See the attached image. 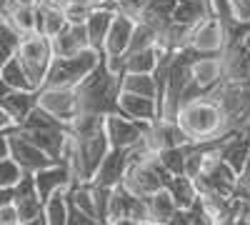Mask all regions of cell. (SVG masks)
<instances>
[{"label":"cell","instance_id":"cell-3","mask_svg":"<svg viewBox=\"0 0 250 225\" xmlns=\"http://www.w3.org/2000/svg\"><path fill=\"white\" fill-rule=\"evenodd\" d=\"M110 148L113 145L108 140L105 128H100L95 133H85V135H70L62 160L70 163L75 183H90L95 173L100 170V163L110 153Z\"/></svg>","mask_w":250,"mask_h":225},{"label":"cell","instance_id":"cell-42","mask_svg":"<svg viewBox=\"0 0 250 225\" xmlns=\"http://www.w3.org/2000/svg\"><path fill=\"white\" fill-rule=\"evenodd\" d=\"M40 0H5L3 8H38Z\"/></svg>","mask_w":250,"mask_h":225},{"label":"cell","instance_id":"cell-43","mask_svg":"<svg viewBox=\"0 0 250 225\" xmlns=\"http://www.w3.org/2000/svg\"><path fill=\"white\" fill-rule=\"evenodd\" d=\"M168 225H190V213H188V208H180V210L170 218Z\"/></svg>","mask_w":250,"mask_h":225},{"label":"cell","instance_id":"cell-19","mask_svg":"<svg viewBox=\"0 0 250 225\" xmlns=\"http://www.w3.org/2000/svg\"><path fill=\"white\" fill-rule=\"evenodd\" d=\"M118 113L128 115L133 120H140V123H155V120H160V108H158L155 98L135 95V93H128V90L120 93Z\"/></svg>","mask_w":250,"mask_h":225},{"label":"cell","instance_id":"cell-47","mask_svg":"<svg viewBox=\"0 0 250 225\" xmlns=\"http://www.w3.org/2000/svg\"><path fill=\"white\" fill-rule=\"evenodd\" d=\"M248 130H250V123H248Z\"/></svg>","mask_w":250,"mask_h":225},{"label":"cell","instance_id":"cell-2","mask_svg":"<svg viewBox=\"0 0 250 225\" xmlns=\"http://www.w3.org/2000/svg\"><path fill=\"white\" fill-rule=\"evenodd\" d=\"M178 125L185 130L190 143H208V140H215L225 133H230L228 130V118L213 95L183 103L178 113Z\"/></svg>","mask_w":250,"mask_h":225},{"label":"cell","instance_id":"cell-28","mask_svg":"<svg viewBox=\"0 0 250 225\" xmlns=\"http://www.w3.org/2000/svg\"><path fill=\"white\" fill-rule=\"evenodd\" d=\"M3 20L23 38L38 33V8H3Z\"/></svg>","mask_w":250,"mask_h":225},{"label":"cell","instance_id":"cell-25","mask_svg":"<svg viewBox=\"0 0 250 225\" xmlns=\"http://www.w3.org/2000/svg\"><path fill=\"white\" fill-rule=\"evenodd\" d=\"M0 80H3V90H35L33 80L28 78L18 55L5 60V63H0Z\"/></svg>","mask_w":250,"mask_h":225},{"label":"cell","instance_id":"cell-11","mask_svg":"<svg viewBox=\"0 0 250 225\" xmlns=\"http://www.w3.org/2000/svg\"><path fill=\"white\" fill-rule=\"evenodd\" d=\"M150 125L153 123H140L123 113H113L105 118V133L113 148H138L140 143H145Z\"/></svg>","mask_w":250,"mask_h":225},{"label":"cell","instance_id":"cell-32","mask_svg":"<svg viewBox=\"0 0 250 225\" xmlns=\"http://www.w3.org/2000/svg\"><path fill=\"white\" fill-rule=\"evenodd\" d=\"M208 5H210V15L220 20V23L225 25V30H230L238 23H243L238 0H208Z\"/></svg>","mask_w":250,"mask_h":225},{"label":"cell","instance_id":"cell-9","mask_svg":"<svg viewBox=\"0 0 250 225\" xmlns=\"http://www.w3.org/2000/svg\"><path fill=\"white\" fill-rule=\"evenodd\" d=\"M213 98L220 103L225 118H228V130L235 133L240 128H248L250 123V85L248 83H223Z\"/></svg>","mask_w":250,"mask_h":225},{"label":"cell","instance_id":"cell-20","mask_svg":"<svg viewBox=\"0 0 250 225\" xmlns=\"http://www.w3.org/2000/svg\"><path fill=\"white\" fill-rule=\"evenodd\" d=\"M40 105V90H3L0 95V108L10 113L18 125H23V120Z\"/></svg>","mask_w":250,"mask_h":225},{"label":"cell","instance_id":"cell-27","mask_svg":"<svg viewBox=\"0 0 250 225\" xmlns=\"http://www.w3.org/2000/svg\"><path fill=\"white\" fill-rule=\"evenodd\" d=\"M148 210H150V220H158V223H170V218L180 210V205L175 203L173 193L168 188H163L158 193H153L148 198Z\"/></svg>","mask_w":250,"mask_h":225},{"label":"cell","instance_id":"cell-34","mask_svg":"<svg viewBox=\"0 0 250 225\" xmlns=\"http://www.w3.org/2000/svg\"><path fill=\"white\" fill-rule=\"evenodd\" d=\"M188 145L190 143H185V145H178V148H165V150H155L160 163L165 168H168L173 175H185V160H188Z\"/></svg>","mask_w":250,"mask_h":225},{"label":"cell","instance_id":"cell-44","mask_svg":"<svg viewBox=\"0 0 250 225\" xmlns=\"http://www.w3.org/2000/svg\"><path fill=\"white\" fill-rule=\"evenodd\" d=\"M60 3H78V5H88V8H100V5H110L113 0H60Z\"/></svg>","mask_w":250,"mask_h":225},{"label":"cell","instance_id":"cell-5","mask_svg":"<svg viewBox=\"0 0 250 225\" xmlns=\"http://www.w3.org/2000/svg\"><path fill=\"white\" fill-rule=\"evenodd\" d=\"M18 60L23 63L28 78L33 80V88L40 90L43 83H45V78H48V73H50L53 60H55L50 38L43 35V33L25 35L23 43H20V50H18Z\"/></svg>","mask_w":250,"mask_h":225},{"label":"cell","instance_id":"cell-15","mask_svg":"<svg viewBox=\"0 0 250 225\" xmlns=\"http://www.w3.org/2000/svg\"><path fill=\"white\" fill-rule=\"evenodd\" d=\"M130 160H133V148H110V153L100 163V170L95 173V178L90 183L105 185V188H118L125 180V173L130 168Z\"/></svg>","mask_w":250,"mask_h":225},{"label":"cell","instance_id":"cell-30","mask_svg":"<svg viewBox=\"0 0 250 225\" xmlns=\"http://www.w3.org/2000/svg\"><path fill=\"white\" fill-rule=\"evenodd\" d=\"M165 188L173 193V198H175V203H178L180 208H190L193 203L200 198L198 185H195V180L190 175H173V180Z\"/></svg>","mask_w":250,"mask_h":225},{"label":"cell","instance_id":"cell-22","mask_svg":"<svg viewBox=\"0 0 250 225\" xmlns=\"http://www.w3.org/2000/svg\"><path fill=\"white\" fill-rule=\"evenodd\" d=\"M225 58V83H245L250 78V50L240 45H230L223 53Z\"/></svg>","mask_w":250,"mask_h":225},{"label":"cell","instance_id":"cell-31","mask_svg":"<svg viewBox=\"0 0 250 225\" xmlns=\"http://www.w3.org/2000/svg\"><path fill=\"white\" fill-rule=\"evenodd\" d=\"M123 90L158 100V83L153 73H123Z\"/></svg>","mask_w":250,"mask_h":225},{"label":"cell","instance_id":"cell-38","mask_svg":"<svg viewBox=\"0 0 250 225\" xmlns=\"http://www.w3.org/2000/svg\"><path fill=\"white\" fill-rule=\"evenodd\" d=\"M188 213H190V225H218V220L213 218V213L205 208L203 198H198L190 208H188Z\"/></svg>","mask_w":250,"mask_h":225},{"label":"cell","instance_id":"cell-36","mask_svg":"<svg viewBox=\"0 0 250 225\" xmlns=\"http://www.w3.org/2000/svg\"><path fill=\"white\" fill-rule=\"evenodd\" d=\"M55 125H65V123H60L55 115H50L43 105H38L25 120H23V130H43V128H55Z\"/></svg>","mask_w":250,"mask_h":225},{"label":"cell","instance_id":"cell-29","mask_svg":"<svg viewBox=\"0 0 250 225\" xmlns=\"http://www.w3.org/2000/svg\"><path fill=\"white\" fill-rule=\"evenodd\" d=\"M190 33H193V25H185V23H178V20H173V23L160 30V40L158 45L165 48V50H183L188 48V43H190Z\"/></svg>","mask_w":250,"mask_h":225},{"label":"cell","instance_id":"cell-14","mask_svg":"<svg viewBox=\"0 0 250 225\" xmlns=\"http://www.w3.org/2000/svg\"><path fill=\"white\" fill-rule=\"evenodd\" d=\"M33 175H35V185H38V193L43 198V203H48L58 190H70L75 183V175H73V168L68 160L50 163L48 168L38 170Z\"/></svg>","mask_w":250,"mask_h":225},{"label":"cell","instance_id":"cell-26","mask_svg":"<svg viewBox=\"0 0 250 225\" xmlns=\"http://www.w3.org/2000/svg\"><path fill=\"white\" fill-rule=\"evenodd\" d=\"M160 55H163L160 45H153V48H145V50L125 55V70L123 73H155V68L160 63Z\"/></svg>","mask_w":250,"mask_h":225},{"label":"cell","instance_id":"cell-8","mask_svg":"<svg viewBox=\"0 0 250 225\" xmlns=\"http://www.w3.org/2000/svg\"><path fill=\"white\" fill-rule=\"evenodd\" d=\"M223 83H225V58L223 55H200L193 63V80L183 95V103L213 95Z\"/></svg>","mask_w":250,"mask_h":225},{"label":"cell","instance_id":"cell-1","mask_svg":"<svg viewBox=\"0 0 250 225\" xmlns=\"http://www.w3.org/2000/svg\"><path fill=\"white\" fill-rule=\"evenodd\" d=\"M120 93H123V73H113L105 55H103L100 65L78 85L80 113L113 115V113H118Z\"/></svg>","mask_w":250,"mask_h":225},{"label":"cell","instance_id":"cell-40","mask_svg":"<svg viewBox=\"0 0 250 225\" xmlns=\"http://www.w3.org/2000/svg\"><path fill=\"white\" fill-rule=\"evenodd\" d=\"M68 203H70V213H68V225H103L95 215H90V213H85V210H80L75 203L68 198Z\"/></svg>","mask_w":250,"mask_h":225},{"label":"cell","instance_id":"cell-46","mask_svg":"<svg viewBox=\"0 0 250 225\" xmlns=\"http://www.w3.org/2000/svg\"><path fill=\"white\" fill-rule=\"evenodd\" d=\"M143 225H168V223H158V220H145Z\"/></svg>","mask_w":250,"mask_h":225},{"label":"cell","instance_id":"cell-39","mask_svg":"<svg viewBox=\"0 0 250 225\" xmlns=\"http://www.w3.org/2000/svg\"><path fill=\"white\" fill-rule=\"evenodd\" d=\"M62 8H65V15H68V23L70 25L88 23V18L95 10V8H88V5H78V3H62Z\"/></svg>","mask_w":250,"mask_h":225},{"label":"cell","instance_id":"cell-18","mask_svg":"<svg viewBox=\"0 0 250 225\" xmlns=\"http://www.w3.org/2000/svg\"><path fill=\"white\" fill-rule=\"evenodd\" d=\"M53 43V53L55 58H73L83 50L93 48L90 45V35H88V25H68L62 33H58L55 38H50Z\"/></svg>","mask_w":250,"mask_h":225},{"label":"cell","instance_id":"cell-24","mask_svg":"<svg viewBox=\"0 0 250 225\" xmlns=\"http://www.w3.org/2000/svg\"><path fill=\"white\" fill-rule=\"evenodd\" d=\"M70 23L62 3H40L38 5V33H43L48 38H55L58 33H62Z\"/></svg>","mask_w":250,"mask_h":225},{"label":"cell","instance_id":"cell-23","mask_svg":"<svg viewBox=\"0 0 250 225\" xmlns=\"http://www.w3.org/2000/svg\"><path fill=\"white\" fill-rule=\"evenodd\" d=\"M178 0H140V20L150 23L155 30H165L173 23Z\"/></svg>","mask_w":250,"mask_h":225},{"label":"cell","instance_id":"cell-45","mask_svg":"<svg viewBox=\"0 0 250 225\" xmlns=\"http://www.w3.org/2000/svg\"><path fill=\"white\" fill-rule=\"evenodd\" d=\"M108 225H143V223H138L133 218H118V220H110Z\"/></svg>","mask_w":250,"mask_h":225},{"label":"cell","instance_id":"cell-6","mask_svg":"<svg viewBox=\"0 0 250 225\" xmlns=\"http://www.w3.org/2000/svg\"><path fill=\"white\" fill-rule=\"evenodd\" d=\"M200 55L193 53L190 48H183L175 53L173 63H170V75H168V90H165V108H163V118L168 120H178L180 105H183V95L188 90L193 80V63Z\"/></svg>","mask_w":250,"mask_h":225},{"label":"cell","instance_id":"cell-7","mask_svg":"<svg viewBox=\"0 0 250 225\" xmlns=\"http://www.w3.org/2000/svg\"><path fill=\"white\" fill-rule=\"evenodd\" d=\"M193 180H195L200 195H225V198H233L238 193L240 175L213 150L210 155H208L200 175L193 178Z\"/></svg>","mask_w":250,"mask_h":225},{"label":"cell","instance_id":"cell-10","mask_svg":"<svg viewBox=\"0 0 250 225\" xmlns=\"http://www.w3.org/2000/svg\"><path fill=\"white\" fill-rule=\"evenodd\" d=\"M225 45H228L225 25L218 18L208 15V18L200 20V23L193 25L190 43H188V48H190L193 53H198V55H223Z\"/></svg>","mask_w":250,"mask_h":225},{"label":"cell","instance_id":"cell-37","mask_svg":"<svg viewBox=\"0 0 250 225\" xmlns=\"http://www.w3.org/2000/svg\"><path fill=\"white\" fill-rule=\"evenodd\" d=\"M20 43H23V35H20L10 23L3 20V58H0V63H5V60L15 58L18 50H20Z\"/></svg>","mask_w":250,"mask_h":225},{"label":"cell","instance_id":"cell-41","mask_svg":"<svg viewBox=\"0 0 250 225\" xmlns=\"http://www.w3.org/2000/svg\"><path fill=\"white\" fill-rule=\"evenodd\" d=\"M0 225H23L15 203H5V205H0Z\"/></svg>","mask_w":250,"mask_h":225},{"label":"cell","instance_id":"cell-21","mask_svg":"<svg viewBox=\"0 0 250 225\" xmlns=\"http://www.w3.org/2000/svg\"><path fill=\"white\" fill-rule=\"evenodd\" d=\"M115 13H118V5L110 3V5H100L93 10V15L88 18V35H90V45L95 50L103 53V48H105V38L110 33V25L115 20Z\"/></svg>","mask_w":250,"mask_h":225},{"label":"cell","instance_id":"cell-12","mask_svg":"<svg viewBox=\"0 0 250 225\" xmlns=\"http://www.w3.org/2000/svg\"><path fill=\"white\" fill-rule=\"evenodd\" d=\"M5 138H8V143H10V155L23 165V170L25 173H38V170H43V168H48L50 163H53V158L40 148V145H35V143L20 130V125L15 128V130H8V133H3Z\"/></svg>","mask_w":250,"mask_h":225},{"label":"cell","instance_id":"cell-13","mask_svg":"<svg viewBox=\"0 0 250 225\" xmlns=\"http://www.w3.org/2000/svg\"><path fill=\"white\" fill-rule=\"evenodd\" d=\"M40 105L60 123L70 125L80 113L78 88H40Z\"/></svg>","mask_w":250,"mask_h":225},{"label":"cell","instance_id":"cell-33","mask_svg":"<svg viewBox=\"0 0 250 225\" xmlns=\"http://www.w3.org/2000/svg\"><path fill=\"white\" fill-rule=\"evenodd\" d=\"M68 213H70L68 190H58V193L45 203V218H48V225H68Z\"/></svg>","mask_w":250,"mask_h":225},{"label":"cell","instance_id":"cell-35","mask_svg":"<svg viewBox=\"0 0 250 225\" xmlns=\"http://www.w3.org/2000/svg\"><path fill=\"white\" fill-rule=\"evenodd\" d=\"M25 175H28V173L23 170V165H20L13 155H8V158L0 160V188H15Z\"/></svg>","mask_w":250,"mask_h":225},{"label":"cell","instance_id":"cell-4","mask_svg":"<svg viewBox=\"0 0 250 225\" xmlns=\"http://www.w3.org/2000/svg\"><path fill=\"white\" fill-rule=\"evenodd\" d=\"M103 60V53L88 48L73 58H55L43 88H78Z\"/></svg>","mask_w":250,"mask_h":225},{"label":"cell","instance_id":"cell-17","mask_svg":"<svg viewBox=\"0 0 250 225\" xmlns=\"http://www.w3.org/2000/svg\"><path fill=\"white\" fill-rule=\"evenodd\" d=\"M145 143H148L150 150H165V148H178L190 143V138L185 135V130L178 125V120H168V118H160L155 120L148 135H145Z\"/></svg>","mask_w":250,"mask_h":225},{"label":"cell","instance_id":"cell-16","mask_svg":"<svg viewBox=\"0 0 250 225\" xmlns=\"http://www.w3.org/2000/svg\"><path fill=\"white\" fill-rule=\"evenodd\" d=\"M215 153L240 175L245 170V165H248V160H250V130L248 128H240V130L230 133L220 143V148Z\"/></svg>","mask_w":250,"mask_h":225}]
</instances>
